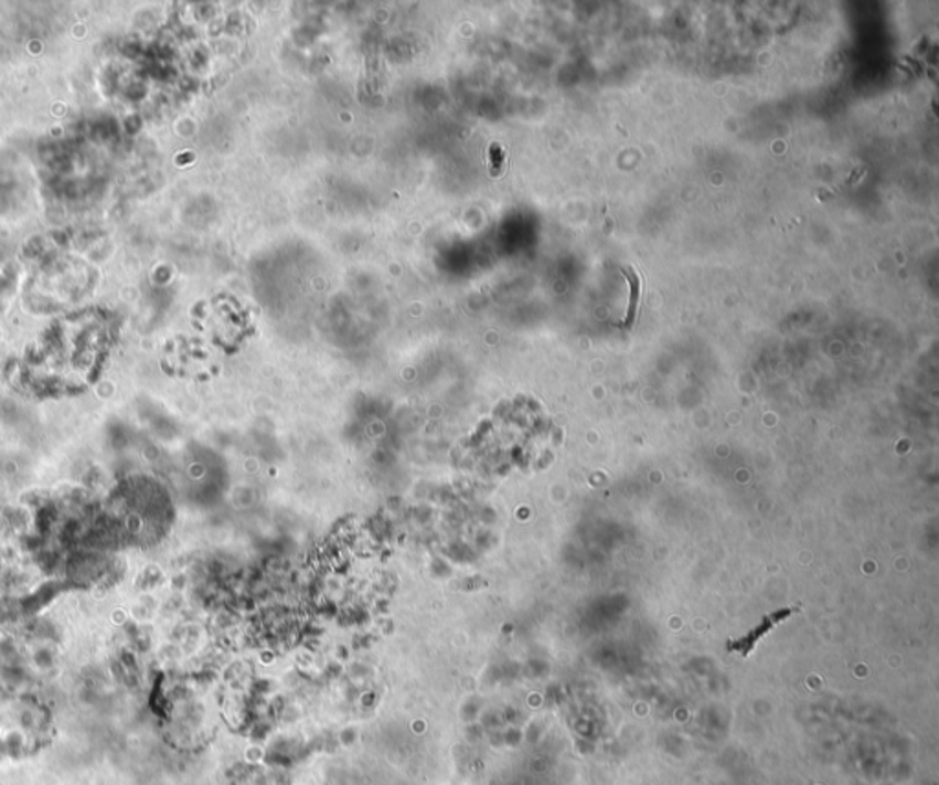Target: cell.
<instances>
[{"mask_svg": "<svg viewBox=\"0 0 939 785\" xmlns=\"http://www.w3.org/2000/svg\"><path fill=\"white\" fill-rule=\"evenodd\" d=\"M793 612L794 609H782V612L775 613V615H771V617H767L766 620H764V623H761L760 626L755 629V632H750L747 637H744V639L738 640V643H733V645H728V650L741 651L744 656H747V654L753 650V646H755L756 643L761 639V635H766L767 632H771V629L775 628L778 623H782V620H786V618H788L789 615H791V613Z\"/></svg>", "mask_w": 939, "mask_h": 785, "instance_id": "obj_1", "label": "cell"}, {"mask_svg": "<svg viewBox=\"0 0 939 785\" xmlns=\"http://www.w3.org/2000/svg\"><path fill=\"white\" fill-rule=\"evenodd\" d=\"M622 276L626 277L628 287H630V298H628V310H626L625 327L626 329H631L637 320L639 305H641L642 279L641 276L637 274L636 268H631V266L630 268H622Z\"/></svg>", "mask_w": 939, "mask_h": 785, "instance_id": "obj_2", "label": "cell"}]
</instances>
